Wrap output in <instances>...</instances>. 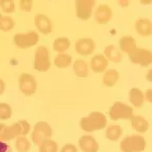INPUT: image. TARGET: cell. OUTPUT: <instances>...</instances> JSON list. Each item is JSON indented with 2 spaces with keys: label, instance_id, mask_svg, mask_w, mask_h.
Here are the masks:
<instances>
[{
  "label": "cell",
  "instance_id": "cell-1",
  "mask_svg": "<svg viewBox=\"0 0 152 152\" xmlns=\"http://www.w3.org/2000/svg\"><path fill=\"white\" fill-rule=\"evenodd\" d=\"M31 130L29 125L26 120H20L11 126L0 124V141L6 142L14 139L16 136H26Z\"/></svg>",
  "mask_w": 152,
  "mask_h": 152
},
{
  "label": "cell",
  "instance_id": "cell-2",
  "mask_svg": "<svg viewBox=\"0 0 152 152\" xmlns=\"http://www.w3.org/2000/svg\"><path fill=\"white\" fill-rule=\"evenodd\" d=\"M80 127L85 132H94L102 130L107 126V118L100 112H92L87 117L80 120Z\"/></svg>",
  "mask_w": 152,
  "mask_h": 152
},
{
  "label": "cell",
  "instance_id": "cell-3",
  "mask_svg": "<svg viewBox=\"0 0 152 152\" xmlns=\"http://www.w3.org/2000/svg\"><path fill=\"white\" fill-rule=\"evenodd\" d=\"M146 140L140 135L127 136L122 140L120 148L122 152H142L146 148Z\"/></svg>",
  "mask_w": 152,
  "mask_h": 152
},
{
  "label": "cell",
  "instance_id": "cell-4",
  "mask_svg": "<svg viewBox=\"0 0 152 152\" xmlns=\"http://www.w3.org/2000/svg\"><path fill=\"white\" fill-rule=\"evenodd\" d=\"M52 135V128L47 122H38L34 127V131L31 133V139L34 144L40 146L45 140L50 139Z\"/></svg>",
  "mask_w": 152,
  "mask_h": 152
},
{
  "label": "cell",
  "instance_id": "cell-5",
  "mask_svg": "<svg viewBox=\"0 0 152 152\" xmlns=\"http://www.w3.org/2000/svg\"><path fill=\"white\" fill-rule=\"evenodd\" d=\"M34 67L40 72H46L51 67L50 52L45 46L37 48L34 58Z\"/></svg>",
  "mask_w": 152,
  "mask_h": 152
},
{
  "label": "cell",
  "instance_id": "cell-6",
  "mask_svg": "<svg viewBox=\"0 0 152 152\" xmlns=\"http://www.w3.org/2000/svg\"><path fill=\"white\" fill-rule=\"evenodd\" d=\"M109 116L113 121L130 119L133 116V109L121 102H116L109 111Z\"/></svg>",
  "mask_w": 152,
  "mask_h": 152
},
{
  "label": "cell",
  "instance_id": "cell-7",
  "mask_svg": "<svg viewBox=\"0 0 152 152\" xmlns=\"http://www.w3.org/2000/svg\"><path fill=\"white\" fill-rule=\"evenodd\" d=\"M39 35L36 31H28L24 34H16L13 37V42L19 49H28L38 44Z\"/></svg>",
  "mask_w": 152,
  "mask_h": 152
},
{
  "label": "cell",
  "instance_id": "cell-8",
  "mask_svg": "<svg viewBox=\"0 0 152 152\" xmlns=\"http://www.w3.org/2000/svg\"><path fill=\"white\" fill-rule=\"evenodd\" d=\"M18 86L20 91L24 95H33L36 92L38 84H37L35 76L28 73H23L18 78Z\"/></svg>",
  "mask_w": 152,
  "mask_h": 152
},
{
  "label": "cell",
  "instance_id": "cell-9",
  "mask_svg": "<svg viewBox=\"0 0 152 152\" xmlns=\"http://www.w3.org/2000/svg\"><path fill=\"white\" fill-rule=\"evenodd\" d=\"M129 59L134 64H139L142 67H147L152 63V53L145 49H136L129 54Z\"/></svg>",
  "mask_w": 152,
  "mask_h": 152
},
{
  "label": "cell",
  "instance_id": "cell-10",
  "mask_svg": "<svg viewBox=\"0 0 152 152\" xmlns=\"http://www.w3.org/2000/svg\"><path fill=\"white\" fill-rule=\"evenodd\" d=\"M95 5L94 0H77L75 1L76 15L82 20H87L91 18L92 8Z\"/></svg>",
  "mask_w": 152,
  "mask_h": 152
},
{
  "label": "cell",
  "instance_id": "cell-11",
  "mask_svg": "<svg viewBox=\"0 0 152 152\" xmlns=\"http://www.w3.org/2000/svg\"><path fill=\"white\" fill-rule=\"evenodd\" d=\"M95 44L94 42L89 38H83L79 39L75 43V50L79 55L88 56L91 55L94 51Z\"/></svg>",
  "mask_w": 152,
  "mask_h": 152
},
{
  "label": "cell",
  "instance_id": "cell-12",
  "mask_svg": "<svg viewBox=\"0 0 152 152\" xmlns=\"http://www.w3.org/2000/svg\"><path fill=\"white\" fill-rule=\"evenodd\" d=\"M113 18V10L107 4H100L94 12V19L99 24H107Z\"/></svg>",
  "mask_w": 152,
  "mask_h": 152
},
{
  "label": "cell",
  "instance_id": "cell-13",
  "mask_svg": "<svg viewBox=\"0 0 152 152\" xmlns=\"http://www.w3.org/2000/svg\"><path fill=\"white\" fill-rule=\"evenodd\" d=\"M78 145L83 152H97L99 149L97 141L89 135L80 137V139L78 140Z\"/></svg>",
  "mask_w": 152,
  "mask_h": 152
},
{
  "label": "cell",
  "instance_id": "cell-14",
  "mask_svg": "<svg viewBox=\"0 0 152 152\" xmlns=\"http://www.w3.org/2000/svg\"><path fill=\"white\" fill-rule=\"evenodd\" d=\"M35 24L37 28L44 35H48L52 31V21L45 14H37L35 16Z\"/></svg>",
  "mask_w": 152,
  "mask_h": 152
},
{
  "label": "cell",
  "instance_id": "cell-15",
  "mask_svg": "<svg viewBox=\"0 0 152 152\" xmlns=\"http://www.w3.org/2000/svg\"><path fill=\"white\" fill-rule=\"evenodd\" d=\"M107 66H109V62L102 54H97L90 60V68L95 73H104Z\"/></svg>",
  "mask_w": 152,
  "mask_h": 152
},
{
  "label": "cell",
  "instance_id": "cell-16",
  "mask_svg": "<svg viewBox=\"0 0 152 152\" xmlns=\"http://www.w3.org/2000/svg\"><path fill=\"white\" fill-rule=\"evenodd\" d=\"M135 29L142 37H148L152 33V23L149 19L140 18L135 23Z\"/></svg>",
  "mask_w": 152,
  "mask_h": 152
},
{
  "label": "cell",
  "instance_id": "cell-17",
  "mask_svg": "<svg viewBox=\"0 0 152 152\" xmlns=\"http://www.w3.org/2000/svg\"><path fill=\"white\" fill-rule=\"evenodd\" d=\"M131 120L132 128L138 133H145L147 130L149 129V123L141 116H132L130 118Z\"/></svg>",
  "mask_w": 152,
  "mask_h": 152
},
{
  "label": "cell",
  "instance_id": "cell-18",
  "mask_svg": "<svg viewBox=\"0 0 152 152\" xmlns=\"http://www.w3.org/2000/svg\"><path fill=\"white\" fill-rule=\"evenodd\" d=\"M119 46L123 52L127 54H131L134 50H136V41L133 37L131 36H125L120 39Z\"/></svg>",
  "mask_w": 152,
  "mask_h": 152
},
{
  "label": "cell",
  "instance_id": "cell-19",
  "mask_svg": "<svg viewBox=\"0 0 152 152\" xmlns=\"http://www.w3.org/2000/svg\"><path fill=\"white\" fill-rule=\"evenodd\" d=\"M104 56L107 58V60H110L114 63H120L123 60V55L120 53V51L114 45H110L105 47Z\"/></svg>",
  "mask_w": 152,
  "mask_h": 152
},
{
  "label": "cell",
  "instance_id": "cell-20",
  "mask_svg": "<svg viewBox=\"0 0 152 152\" xmlns=\"http://www.w3.org/2000/svg\"><path fill=\"white\" fill-rule=\"evenodd\" d=\"M129 100L135 107H141L144 102V94L139 88L133 87L129 91Z\"/></svg>",
  "mask_w": 152,
  "mask_h": 152
},
{
  "label": "cell",
  "instance_id": "cell-21",
  "mask_svg": "<svg viewBox=\"0 0 152 152\" xmlns=\"http://www.w3.org/2000/svg\"><path fill=\"white\" fill-rule=\"evenodd\" d=\"M119 79V72L116 69L105 70L102 76V83L107 87L114 86Z\"/></svg>",
  "mask_w": 152,
  "mask_h": 152
},
{
  "label": "cell",
  "instance_id": "cell-22",
  "mask_svg": "<svg viewBox=\"0 0 152 152\" xmlns=\"http://www.w3.org/2000/svg\"><path fill=\"white\" fill-rule=\"evenodd\" d=\"M73 70H74V73L76 76L78 77H87L88 75V66L87 63L85 62L84 60H81V59H77L75 60L74 64H73Z\"/></svg>",
  "mask_w": 152,
  "mask_h": 152
},
{
  "label": "cell",
  "instance_id": "cell-23",
  "mask_svg": "<svg viewBox=\"0 0 152 152\" xmlns=\"http://www.w3.org/2000/svg\"><path fill=\"white\" fill-rule=\"evenodd\" d=\"M123 134V130L119 125H111L105 130V137L111 141H117Z\"/></svg>",
  "mask_w": 152,
  "mask_h": 152
},
{
  "label": "cell",
  "instance_id": "cell-24",
  "mask_svg": "<svg viewBox=\"0 0 152 152\" xmlns=\"http://www.w3.org/2000/svg\"><path fill=\"white\" fill-rule=\"evenodd\" d=\"M70 47V41L68 38H65V37H60V38L56 39L53 43V48L56 52L62 53L67 51Z\"/></svg>",
  "mask_w": 152,
  "mask_h": 152
},
{
  "label": "cell",
  "instance_id": "cell-25",
  "mask_svg": "<svg viewBox=\"0 0 152 152\" xmlns=\"http://www.w3.org/2000/svg\"><path fill=\"white\" fill-rule=\"evenodd\" d=\"M72 63V57L68 54H59L54 60V64L58 68H67Z\"/></svg>",
  "mask_w": 152,
  "mask_h": 152
},
{
  "label": "cell",
  "instance_id": "cell-26",
  "mask_svg": "<svg viewBox=\"0 0 152 152\" xmlns=\"http://www.w3.org/2000/svg\"><path fill=\"white\" fill-rule=\"evenodd\" d=\"M15 147L18 152H28L31 149V142L26 136H18L15 141Z\"/></svg>",
  "mask_w": 152,
  "mask_h": 152
},
{
  "label": "cell",
  "instance_id": "cell-27",
  "mask_svg": "<svg viewBox=\"0 0 152 152\" xmlns=\"http://www.w3.org/2000/svg\"><path fill=\"white\" fill-rule=\"evenodd\" d=\"M15 26V23L10 16L0 15V31H10Z\"/></svg>",
  "mask_w": 152,
  "mask_h": 152
},
{
  "label": "cell",
  "instance_id": "cell-28",
  "mask_svg": "<svg viewBox=\"0 0 152 152\" xmlns=\"http://www.w3.org/2000/svg\"><path fill=\"white\" fill-rule=\"evenodd\" d=\"M39 152H58V144L51 139L45 140L39 146Z\"/></svg>",
  "mask_w": 152,
  "mask_h": 152
},
{
  "label": "cell",
  "instance_id": "cell-29",
  "mask_svg": "<svg viewBox=\"0 0 152 152\" xmlns=\"http://www.w3.org/2000/svg\"><path fill=\"white\" fill-rule=\"evenodd\" d=\"M12 115L11 107L5 102H0V120H8Z\"/></svg>",
  "mask_w": 152,
  "mask_h": 152
},
{
  "label": "cell",
  "instance_id": "cell-30",
  "mask_svg": "<svg viewBox=\"0 0 152 152\" xmlns=\"http://www.w3.org/2000/svg\"><path fill=\"white\" fill-rule=\"evenodd\" d=\"M0 7L6 13H12L15 10V4L12 0H1L0 1Z\"/></svg>",
  "mask_w": 152,
  "mask_h": 152
},
{
  "label": "cell",
  "instance_id": "cell-31",
  "mask_svg": "<svg viewBox=\"0 0 152 152\" xmlns=\"http://www.w3.org/2000/svg\"><path fill=\"white\" fill-rule=\"evenodd\" d=\"M33 1L31 0H20L19 1V6H20V9L23 11L26 12H29L33 8Z\"/></svg>",
  "mask_w": 152,
  "mask_h": 152
},
{
  "label": "cell",
  "instance_id": "cell-32",
  "mask_svg": "<svg viewBox=\"0 0 152 152\" xmlns=\"http://www.w3.org/2000/svg\"><path fill=\"white\" fill-rule=\"evenodd\" d=\"M60 152H77V148L73 144H66L62 147Z\"/></svg>",
  "mask_w": 152,
  "mask_h": 152
},
{
  "label": "cell",
  "instance_id": "cell-33",
  "mask_svg": "<svg viewBox=\"0 0 152 152\" xmlns=\"http://www.w3.org/2000/svg\"><path fill=\"white\" fill-rule=\"evenodd\" d=\"M0 152H12V149L9 144L0 141Z\"/></svg>",
  "mask_w": 152,
  "mask_h": 152
},
{
  "label": "cell",
  "instance_id": "cell-34",
  "mask_svg": "<svg viewBox=\"0 0 152 152\" xmlns=\"http://www.w3.org/2000/svg\"><path fill=\"white\" fill-rule=\"evenodd\" d=\"M5 90V83L2 79H0V94H2Z\"/></svg>",
  "mask_w": 152,
  "mask_h": 152
},
{
  "label": "cell",
  "instance_id": "cell-35",
  "mask_svg": "<svg viewBox=\"0 0 152 152\" xmlns=\"http://www.w3.org/2000/svg\"><path fill=\"white\" fill-rule=\"evenodd\" d=\"M145 95H146V99L148 100L149 102H151V89H148L147 91L145 92Z\"/></svg>",
  "mask_w": 152,
  "mask_h": 152
}]
</instances>
